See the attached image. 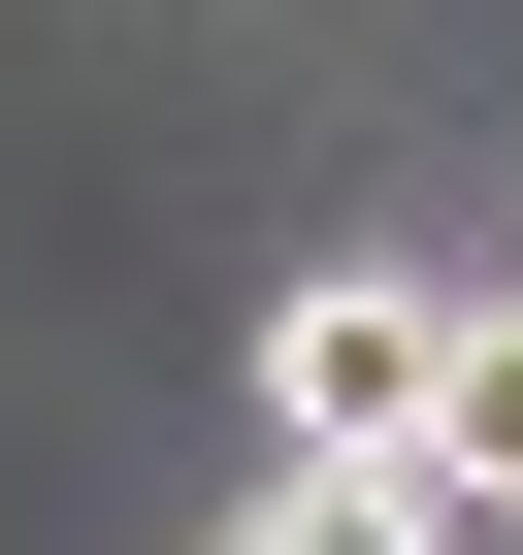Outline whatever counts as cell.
I'll return each instance as SVG.
<instances>
[{"mask_svg":"<svg viewBox=\"0 0 523 555\" xmlns=\"http://www.w3.org/2000/svg\"><path fill=\"white\" fill-rule=\"evenodd\" d=\"M425 360H458V261H295L262 295V425L295 457H425Z\"/></svg>","mask_w":523,"mask_h":555,"instance_id":"cell-1","label":"cell"},{"mask_svg":"<svg viewBox=\"0 0 523 555\" xmlns=\"http://www.w3.org/2000/svg\"><path fill=\"white\" fill-rule=\"evenodd\" d=\"M425 555H523V490H425Z\"/></svg>","mask_w":523,"mask_h":555,"instance_id":"cell-4","label":"cell"},{"mask_svg":"<svg viewBox=\"0 0 523 555\" xmlns=\"http://www.w3.org/2000/svg\"><path fill=\"white\" fill-rule=\"evenodd\" d=\"M229 555H425V457H262Z\"/></svg>","mask_w":523,"mask_h":555,"instance_id":"cell-2","label":"cell"},{"mask_svg":"<svg viewBox=\"0 0 523 555\" xmlns=\"http://www.w3.org/2000/svg\"><path fill=\"white\" fill-rule=\"evenodd\" d=\"M425 490H523V295H458V360H425Z\"/></svg>","mask_w":523,"mask_h":555,"instance_id":"cell-3","label":"cell"}]
</instances>
